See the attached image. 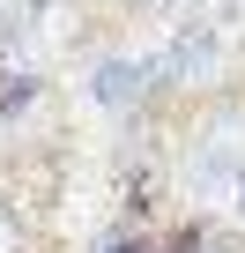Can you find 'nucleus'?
<instances>
[{"mask_svg": "<svg viewBox=\"0 0 245 253\" xmlns=\"http://www.w3.org/2000/svg\"><path fill=\"white\" fill-rule=\"evenodd\" d=\"M193 186L201 194H238L245 186V142H238V126H223V134H208L193 149Z\"/></svg>", "mask_w": 245, "mask_h": 253, "instance_id": "1", "label": "nucleus"}, {"mask_svg": "<svg viewBox=\"0 0 245 253\" xmlns=\"http://www.w3.org/2000/svg\"><path fill=\"white\" fill-rule=\"evenodd\" d=\"M208 52H215V38H208L201 23H186V38L156 60V75H193V67H208Z\"/></svg>", "mask_w": 245, "mask_h": 253, "instance_id": "2", "label": "nucleus"}, {"mask_svg": "<svg viewBox=\"0 0 245 253\" xmlns=\"http://www.w3.org/2000/svg\"><path fill=\"white\" fill-rule=\"evenodd\" d=\"M149 75H156V67H104L97 97H104V104H127V97H134V82H149Z\"/></svg>", "mask_w": 245, "mask_h": 253, "instance_id": "3", "label": "nucleus"}, {"mask_svg": "<svg viewBox=\"0 0 245 253\" xmlns=\"http://www.w3.org/2000/svg\"><path fill=\"white\" fill-rule=\"evenodd\" d=\"M15 246V223H8V209H0V253H8Z\"/></svg>", "mask_w": 245, "mask_h": 253, "instance_id": "4", "label": "nucleus"}, {"mask_svg": "<svg viewBox=\"0 0 245 253\" xmlns=\"http://www.w3.org/2000/svg\"><path fill=\"white\" fill-rule=\"evenodd\" d=\"M238 201H245V186H238Z\"/></svg>", "mask_w": 245, "mask_h": 253, "instance_id": "5", "label": "nucleus"}]
</instances>
